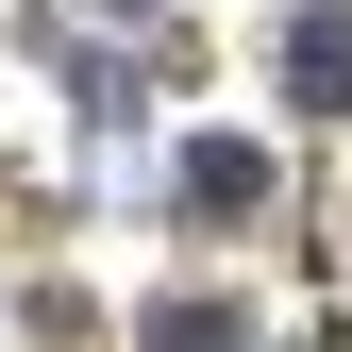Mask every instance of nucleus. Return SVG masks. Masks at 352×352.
<instances>
[{
	"instance_id": "f257e3e1",
	"label": "nucleus",
	"mask_w": 352,
	"mask_h": 352,
	"mask_svg": "<svg viewBox=\"0 0 352 352\" xmlns=\"http://www.w3.org/2000/svg\"><path fill=\"white\" fill-rule=\"evenodd\" d=\"M285 84H302V101H352V0H302V34H285Z\"/></svg>"
},
{
	"instance_id": "f03ea898",
	"label": "nucleus",
	"mask_w": 352,
	"mask_h": 352,
	"mask_svg": "<svg viewBox=\"0 0 352 352\" xmlns=\"http://www.w3.org/2000/svg\"><path fill=\"white\" fill-rule=\"evenodd\" d=\"M185 201L201 218H252V201H269V151H252V135H201L185 151Z\"/></svg>"
},
{
	"instance_id": "7ed1b4c3",
	"label": "nucleus",
	"mask_w": 352,
	"mask_h": 352,
	"mask_svg": "<svg viewBox=\"0 0 352 352\" xmlns=\"http://www.w3.org/2000/svg\"><path fill=\"white\" fill-rule=\"evenodd\" d=\"M151 352H252V336H235V302H168V319H151Z\"/></svg>"
}]
</instances>
